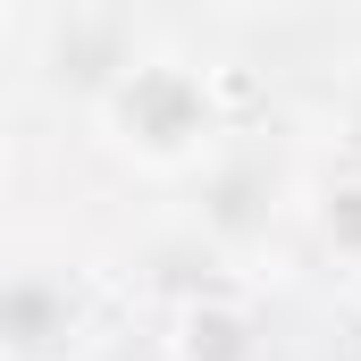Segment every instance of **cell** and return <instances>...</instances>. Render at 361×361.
<instances>
[{"label":"cell","mask_w":361,"mask_h":361,"mask_svg":"<svg viewBox=\"0 0 361 361\" xmlns=\"http://www.w3.org/2000/svg\"><path fill=\"white\" fill-rule=\"evenodd\" d=\"M101 126H109V143L135 160V169H152V177H177L193 169L202 152H210V135H219V92H210V68H185V59H135L118 85L101 92Z\"/></svg>","instance_id":"1"},{"label":"cell","mask_w":361,"mask_h":361,"mask_svg":"<svg viewBox=\"0 0 361 361\" xmlns=\"http://www.w3.org/2000/svg\"><path fill=\"white\" fill-rule=\"evenodd\" d=\"M169 361H269V328H261V302L235 294V286H202L169 311Z\"/></svg>","instance_id":"2"},{"label":"cell","mask_w":361,"mask_h":361,"mask_svg":"<svg viewBox=\"0 0 361 361\" xmlns=\"http://www.w3.org/2000/svg\"><path fill=\"white\" fill-rule=\"evenodd\" d=\"M319 235H328V252L361 261V177H336L319 193Z\"/></svg>","instance_id":"3"},{"label":"cell","mask_w":361,"mask_h":361,"mask_svg":"<svg viewBox=\"0 0 361 361\" xmlns=\"http://www.w3.org/2000/svg\"><path fill=\"white\" fill-rule=\"evenodd\" d=\"M25 8H42V0H8V17H25Z\"/></svg>","instance_id":"4"}]
</instances>
